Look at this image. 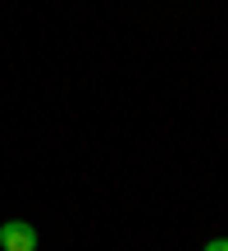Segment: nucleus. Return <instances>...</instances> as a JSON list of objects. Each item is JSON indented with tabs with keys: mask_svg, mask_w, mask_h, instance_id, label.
<instances>
[{
	"mask_svg": "<svg viewBox=\"0 0 228 251\" xmlns=\"http://www.w3.org/2000/svg\"><path fill=\"white\" fill-rule=\"evenodd\" d=\"M0 247L5 251H37V228L27 219H5L0 224Z\"/></svg>",
	"mask_w": 228,
	"mask_h": 251,
	"instance_id": "f257e3e1",
	"label": "nucleus"
},
{
	"mask_svg": "<svg viewBox=\"0 0 228 251\" xmlns=\"http://www.w3.org/2000/svg\"><path fill=\"white\" fill-rule=\"evenodd\" d=\"M201 251H228V238H210V242H205Z\"/></svg>",
	"mask_w": 228,
	"mask_h": 251,
	"instance_id": "f03ea898",
	"label": "nucleus"
}]
</instances>
